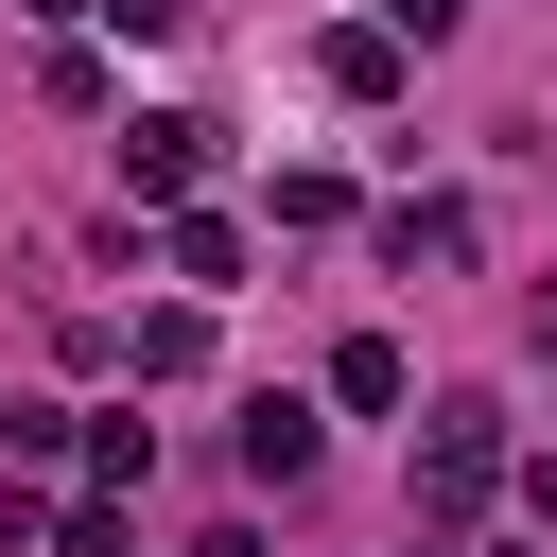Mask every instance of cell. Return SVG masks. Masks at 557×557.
<instances>
[{
  "label": "cell",
  "mask_w": 557,
  "mask_h": 557,
  "mask_svg": "<svg viewBox=\"0 0 557 557\" xmlns=\"http://www.w3.org/2000/svg\"><path fill=\"white\" fill-rule=\"evenodd\" d=\"M487 487H505V418H487V400H435V435H418V505L470 522Z\"/></svg>",
  "instance_id": "1"
},
{
  "label": "cell",
  "mask_w": 557,
  "mask_h": 557,
  "mask_svg": "<svg viewBox=\"0 0 557 557\" xmlns=\"http://www.w3.org/2000/svg\"><path fill=\"white\" fill-rule=\"evenodd\" d=\"M191 174H209V122H191V104H139V122H122V191H157V209H174Z\"/></svg>",
  "instance_id": "2"
},
{
  "label": "cell",
  "mask_w": 557,
  "mask_h": 557,
  "mask_svg": "<svg viewBox=\"0 0 557 557\" xmlns=\"http://www.w3.org/2000/svg\"><path fill=\"white\" fill-rule=\"evenodd\" d=\"M174 278L226 296V278H244V226H226V209H174Z\"/></svg>",
  "instance_id": "3"
},
{
  "label": "cell",
  "mask_w": 557,
  "mask_h": 557,
  "mask_svg": "<svg viewBox=\"0 0 557 557\" xmlns=\"http://www.w3.org/2000/svg\"><path fill=\"white\" fill-rule=\"evenodd\" d=\"M122 366H139V383H191V366H209V313H139Z\"/></svg>",
  "instance_id": "4"
},
{
  "label": "cell",
  "mask_w": 557,
  "mask_h": 557,
  "mask_svg": "<svg viewBox=\"0 0 557 557\" xmlns=\"http://www.w3.org/2000/svg\"><path fill=\"white\" fill-rule=\"evenodd\" d=\"M244 470H261V487H296V470H313V418H296V400H261V418H244Z\"/></svg>",
  "instance_id": "5"
},
{
  "label": "cell",
  "mask_w": 557,
  "mask_h": 557,
  "mask_svg": "<svg viewBox=\"0 0 557 557\" xmlns=\"http://www.w3.org/2000/svg\"><path fill=\"white\" fill-rule=\"evenodd\" d=\"M313 70H331V87H348V104H383V87H400V35H331V52H313Z\"/></svg>",
  "instance_id": "6"
},
{
  "label": "cell",
  "mask_w": 557,
  "mask_h": 557,
  "mask_svg": "<svg viewBox=\"0 0 557 557\" xmlns=\"http://www.w3.org/2000/svg\"><path fill=\"white\" fill-rule=\"evenodd\" d=\"M383 244H400V261H470V209H453V191H418V209H400Z\"/></svg>",
  "instance_id": "7"
},
{
  "label": "cell",
  "mask_w": 557,
  "mask_h": 557,
  "mask_svg": "<svg viewBox=\"0 0 557 557\" xmlns=\"http://www.w3.org/2000/svg\"><path fill=\"white\" fill-rule=\"evenodd\" d=\"M331 400H366V418H383V400H400V348H383V331H348V348H331Z\"/></svg>",
  "instance_id": "8"
},
{
  "label": "cell",
  "mask_w": 557,
  "mask_h": 557,
  "mask_svg": "<svg viewBox=\"0 0 557 557\" xmlns=\"http://www.w3.org/2000/svg\"><path fill=\"white\" fill-rule=\"evenodd\" d=\"M383 35H453V0H383Z\"/></svg>",
  "instance_id": "9"
},
{
  "label": "cell",
  "mask_w": 557,
  "mask_h": 557,
  "mask_svg": "<svg viewBox=\"0 0 557 557\" xmlns=\"http://www.w3.org/2000/svg\"><path fill=\"white\" fill-rule=\"evenodd\" d=\"M104 17H122V35H174V17H191V0H104Z\"/></svg>",
  "instance_id": "10"
},
{
  "label": "cell",
  "mask_w": 557,
  "mask_h": 557,
  "mask_svg": "<svg viewBox=\"0 0 557 557\" xmlns=\"http://www.w3.org/2000/svg\"><path fill=\"white\" fill-rule=\"evenodd\" d=\"M522 522H540V540H557V453H540V470H522Z\"/></svg>",
  "instance_id": "11"
},
{
  "label": "cell",
  "mask_w": 557,
  "mask_h": 557,
  "mask_svg": "<svg viewBox=\"0 0 557 557\" xmlns=\"http://www.w3.org/2000/svg\"><path fill=\"white\" fill-rule=\"evenodd\" d=\"M0 557H35V505H17V487H0Z\"/></svg>",
  "instance_id": "12"
},
{
  "label": "cell",
  "mask_w": 557,
  "mask_h": 557,
  "mask_svg": "<svg viewBox=\"0 0 557 557\" xmlns=\"http://www.w3.org/2000/svg\"><path fill=\"white\" fill-rule=\"evenodd\" d=\"M35 17H104V0H35Z\"/></svg>",
  "instance_id": "13"
},
{
  "label": "cell",
  "mask_w": 557,
  "mask_h": 557,
  "mask_svg": "<svg viewBox=\"0 0 557 557\" xmlns=\"http://www.w3.org/2000/svg\"><path fill=\"white\" fill-rule=\"evenodd\" d=\"M540 348H557V278H540Z\"/></svg>",
  "instance_id": "14"
}]
</instances>
